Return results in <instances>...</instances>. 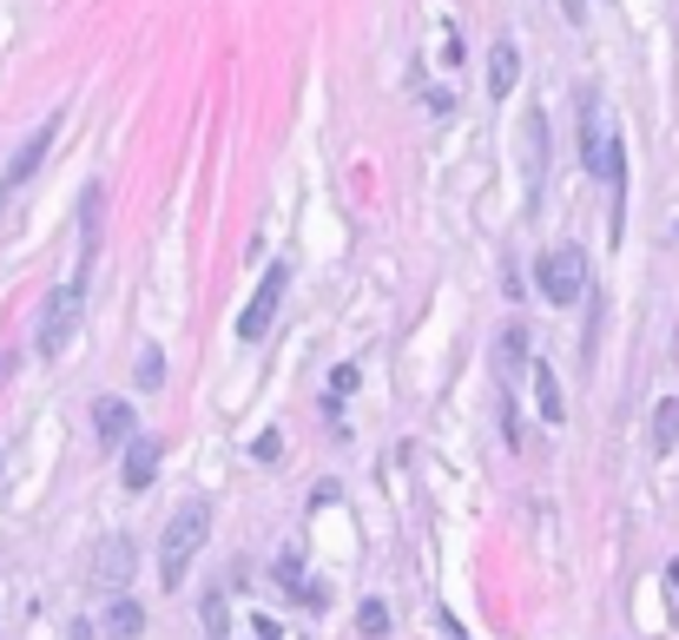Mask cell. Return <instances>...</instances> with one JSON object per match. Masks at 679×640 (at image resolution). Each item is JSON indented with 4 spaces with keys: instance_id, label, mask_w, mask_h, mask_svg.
<instances>
[{
    "instance_id": "obj_1",
    "label": "cell",
    "mask_w": 679,
    "mask_h": 640,
    "mask_svg": "<svg viewBox=\"0 0 679 640\" xmlns=\"http://www.w3.org/2000/svg\"><path fill=\"white\" fill-rule=\"evenodd\" d=\"M205 535H211V502H178L172 509V522H165V535H158V582L178 595L185 588V568H191V555L205 549Z\"/></svg>"
},
{
    "instance_id": "obj_2",
    "label": "cell",
    "mask_w": 679,
    "mask_h": 640,
    "mask_svg": "<svg viewBox=\"0 0 679 640\" xmlns=\"http://www.w3.org/2000/svg\"><path fill=\"white\" fill-rule=\"evenodd\" d=\"M79 317H86V271L79 278H66L53 297H46V311H40V357H59L66 344H73V330H79Z\"/></svg>"
},
{
    "instance_id": "obj_3",
    "label": "cell",
    "mask_w": 679,
    "mask_h": 640,
    "mask_svg": "<svg viewBox=\"0 0 679 640\" xmlns=\"http://www.w3.org/2000/svg\"><path fill=\"white\" fill-rule=\"evenodd\" d=\"M535 284H541L548 304H581V297H588V251H581V245L548 251V258L535 264Z\"/></svg>"
},
{
    "instance_id": "obj_4",
    "label": "cell",
    "mask_w": 679,
    "mask_h": 640,
    "mask_svg": "<svg viewBox=\"0 0 679 640\" xmlns=\"http://www.w3.org/2000/svg\"><path fill=\"white\" fill-rule=\"evenodd\" d=\"M284 291H291V264L277 258V264L258 278V291H251V304H244V317H238V337H244V344H258V337L277 324V304H284Z\"/></svg>"
},
{
    "instance_id": "obj_5",
    "label": "cell",
    "mask_w": 679,
    "mask_h": 640,
    "mask_svg": "<svg viewBox=\"0 0 679 640\" xmlns=\"http://www.w3.org/2000/svg\"><path fill=\"white\" fill-rule=\"evenodd\" d=\"M522 178H528V205H541V178H548V112H522Z\"/></svg>"
},
{
    "instance_id": "obj_6",
    "label": "cell",
    "mask_w": 679,
    "mask_h": 640,
    "mask_svg": "<svg viewBox=\"0 0 679 640\" xmlns=\"http://www.w3.org/2000/svg\"><path fill=\"white\" fill-rule=\"evenodd\" d=\"M92 575H99V588H112V595H119V588L132 582V542H125V535H106V542H99V555H92Z\"/></svg>"
},
{
    "instance_id": "obj_7",
    "label": "cell",
    "mask_w": 679,
    "mask_h": 640,
    "mask_svg": "<svg viewBox=\"0 0 679 640\" xmlns=\"http://www.w3.org/2000/svg\"><path fill=\"white\" fill-rule=\"evenodd\" d=\"M53 132H59V119H46V126H40V132H33V139H26L20 152H13V165H7V178H0V198H7L13 185H26V178L40 172V159H46V145H53Z\"/></svg>"
},
{
    "instance_id": "obj_8",
    "label": "cell",
    "mask_w": 679,
    "mask_h": 640,
    "mask_svg": "<svg viewBox=\"0 0 679 640\" xmlns=\"http://www.w3.org/2000/svg\"><path fill=\"white\" fill-rule=\"evenodd\" d=\"M132 430H139V416H132L125 397H99V403H92V436H99V443H125Z\"/></svg>"
},
{
    "instance_id": "obj_9",
    "label": "cell",
    "mask_w": 679,
    "mask_h": 640,
    "mask_svg": "<svg viewBox=\"0 0 679 640\" xmlns=\"http://www.w3.org/2000/svg\"><path fill=\"white\" fill-rule=\"evenodd\" d=\"M515 86H522V46H515V40H495V46H489V93L508 99Z\"/></svg>"
},
{
    "instance_id": "obj_10",
    "label": "cell",
    "mask_w": 679,
    "mask_h": 640,
    "mask_svg": "<svg viewBox=\"0 0 679 640\" xmlns=\"http://www.w3.org/2000/svg\"><path fill=\"white\" fill-rule=\"evenodd\" d=\"M158 482V443L152 436H125V489H152Z\"/></svg>"
},
{
    "instance_id": "obj_11",
    "label": "cell",
    "mask_w": 679,
    "mask_h": 640,
    "mask_svg": "<svg viewBox=\"0 0 679 640\" xmlns=\"http://www.w3.org/2000/svg\"><path fill=\"white\" fill-rule=\"evenodd\" d=\"M139 628H145V608H139L132 595H119V601L106 608V621H99L92 634H106V640H132V634H139Z\"/></svg>"
},
{
    "instance_id": "obj_12",
    "label": "cell",
    "mask_w": 679,
    "mask_h": 640,
    "mask_svg": "<svg viewBox=\"0 0 679 640\" xmlns=\"http://www.w3.org/2000/svg\"><path fill=\"white\" fill-rule=\"evenodd\" d=\"M535 397H541V416H548V423H561V416H568V397H561V377H555L548 364H535Z\"/></svg>"
},
{
    "instance_id": "obj_13",
    "label": "cell",
    "mask_w": 679,
    "mask_h": 640,
    "mask_svg": "<svg viewBox=\"0 0 679 640\" xmlns=\"http://www.w3.org/2000/svg\"><path fill=\"white\" fill-rule=\"evenodd\" d=\"M99 205H106V192L86 185V192H79V238H86V258H92V245H99Z\"/></svg>"
},
{
    "instance_id": "obj_14",
    "label": "cell",
    "mask_w": 679,
    "mask_h": 640,
    "mask_svg": "<svg viewBox=\"0 0 679 640\" xmlns=\"http://www.w3.org/2000/svg\"><path fill=\"white\" fill-rule=\"evenodd\" d=\"M522 357H528V330H522V324H508V337L495 344V364H502V377H515V370H522Z\"/></svg>"
},
{
    "instance_id": "obj_15",
    "label": "cell",
    "mask_w": 679,
    "mask_h": 640,
    "mask_svg": "<svg viewBox=\"0 0 679 640\" xmlns=\"http://www.w3.org/2000/svg\"><path fill=\"white\" fill-rule=\"evenodd\" d=\"M357 634L363 640H390V608H383V601H363V608H357Z\"/></svg>"
},
{
    "instance_id": "obj_16",
    "label": "cell",
    "mask_w": 679,
    "mask_h": 640,
    "mask_svg": "<svg viewBox=\"0 0 679 640\" xmlns=\"http://www.w3.org/2000/svg\"><path fill=\"white\" fill-rule=\"evenodd\" d=\"M673 443H679V403H660V410H654V449L667 456Z\"/></svg>"
},
{
    "instance_id": "obj_17",
    "label": "cell",
    "mask_w": 679,
    "mask_h": 640,
    "mask_svg": "<svg viewBox=\"0 0 679 640\" xmlns=\"http://www.w3.org/2000/svg\"><path fill=\"white\" fill-rule=\"evenodd\" d=\"M158 383H165V350L145 344V350H139V390H158Z\"/></svg>"
},
{
    "instance_id": "obj_18",
    "label": "cell",
    "mask_w": 679,
    "mask_h": 640,
    "mask_svg": "<svg viewBox=\"0 0 679 640\" xmlns=\"http://www.w3.org/2000/svg\"><path fill=\"white\" fill-rule=\"evenodd\" d=\"M198 615H205V640H224V634H231V628H224V595H218V588L198 601Z\"/></svg>"
},
{
    "instance_id": "obj_19",
    "label": "cell",
    "mask_w": 679,
    "mask_h": 640,
    "mask_svg": "<svg viewBox=\"0 0 679 640\" xmlns=\"http://www.w3.org/2000/svg\"><path fill=\"white\" fill-rule=\"evenodd\" d=\"M297 582H304V575H297V555H284V562H277V588L297 595Z\"/></svg>"
},
{
    "instance_id": "obj_20",
    "label": "cell",
    "mask_w": 679,
    "mask_h": 640,
    "mask_svg": "<svg viewBox=\"0 0 679 640\" xmlns=\"http://www.w3.org/2000/svg\"><path fill=\"white\" fill-rule=\"evenodd\" d=\"M561 13H568V20L581 26V20H588V0H561Z\"/></svg>"
},
{
    "instance_id": "obj_21",
    "label": "cell",
    "mask_w": 679,
    "mask_h": 640,
    "mask_svg": "<svg viewBox=\"0 0 679 640\" xmlns=\"http://www.w3.org/2000/svg\"><path fill=\"white\" fill-rule=\"evenodd\" d=\"M251 634H258V640H284V634H277V621H251Z\"/></svg>"
},
{
    "instance_id": "obj_22",
    "label": "cell",
    "mask_w": 679,
    "mask_h": 640,
    "mask_svg": "<svg viewBox=\"0 0 679 640\" xmlns=\"http://www.w3.org/2000/svg\"><path fill=\"white\" fill-rule=\"evenodd\" d=\"M667 582H673V588H679V562H667Z\"/></svg>"
},
{
    "instance_id": "obj_23",
    "label": "cell",
    "mask_w": 679,
    "mask_h": 640,
    "mask_svg": "<svg viewBox=\"0 0 679 640\" xmlns=\"http://www.w3.org/2000/svg\"><path fill=\"white\" fill-rule=\"evenodd\" d=\"M7 370H13V357H0V377H7Z\"/></svg>"
}]
</instances>
